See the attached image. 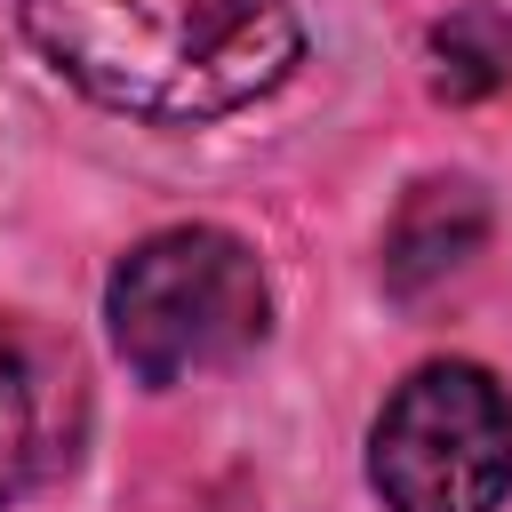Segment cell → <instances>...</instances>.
I'll list each match as a JSON object with an SVG mask.
<instances>
[{"label":"cell","instance_id":"cell-1","mask_svg":"<svg viewBox=\"0 0 512 512\" xmlns=\"http://www.w3.org/2000/svg\"><path fill=\"white\" fill-rule=\"evenodd\" d=\"M24 40L56 80L128 120L240 112L304 56L288 0H24Z\"/></svg>","mask_w":512,"mask_h":512},{"label":"cell","instance_id":"cell-2","mask_svg":"<svg viewBox=\"0 0 512 512\" xmlns=\"http://www.w3.org/2000/svg\"><path fill=\"white\" fill-rule=\"evenodd\" d=\"M264 312V264L248 256L240 232L216 224H168L136 240L104 288L112 344L144 384H184L240 360L264 336Z\"/></svg>","mask_w":512,"mask_h":512},{"label":"cell","instance_id":"cell-3","mask_svg":"<svg viewBox=\"0 0 512 512\" xmlns=\"http://www.w3.org/2000/svg\"><path fill=\"white\" fill-rule=\"evenodd\" d=\"M368 480L392 512H496L512 488V392L472 360L416 368L368 432Z\"/></svg>","mask_w":512,"mask_h":512},{"label":"cell","instance_id":"cell-4","mask_svg":"<svg viewBox=\"0 0 512 512\" xmlns=\"http://www.w3.org/2000/svg\"><path fill=\"white\" fill-rule=\"evenodd\" d=\"M80 424V360L32 320H0V504L64 480L80 456Z\"/></svg>","mask_w":512,"mask_h":512},{"label":"cell","instance_id":"cell-5","mask_svg":"<svg viewBox=\"0 0 512 512\" xmlns=\"http://www.w3.org/2000/svg\"><path fill=\"white\" fill-rule=\"evenodd\" d=\"M480 232H488V200H480L464 176H424V184L400 200L392 232H384V280H392L400 296H416V288L448 280V272L480 248Z\"/></svg>","mask_w":512,"mask_h":512},{"label":"cell","instance_id":"cell-6","mask_svg":"<svg viewBox=\"0 0 512 512\" xmlns=\"http://www.w3.org/2000/svg\"><path fill=\"white\" fill-rule=\"evenodd\" d=\"M432 88L448 104H480V96L512 88V16L488 0L440 16L432 24Z\"/></svg>","mask_w":512,"mask_h":512}]
</instances>
